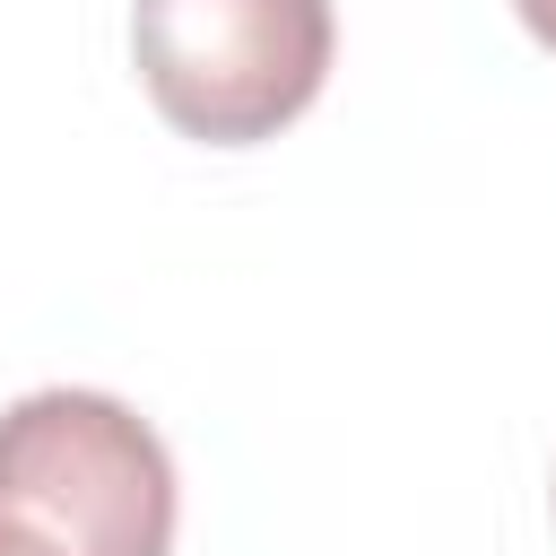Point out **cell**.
Returning a JSON list of instances; mask_svg holds the SVG:
<instances>
[{
    "label": "cell",
    "mask_w": 556,
    "mask_h": 556,
    "mask_svg": "<svg viewBox=\"0 0 556 556\" xmlns=\"http://www.w3.org/2000/svg\"><path fill=\"white\" fill-rule=\"evenodd\" d=\"M174 452L113 391H26L0 408V521L52 556H174Z\"/></svg>",
    "instance_id": "cell-1"
},
{
    "label": "cell",
    "mask_w": 556,
    "mask_h": 556,
    "mask_svg": "<svg viewBox=\"0 0 556 556\" xmlns=\"http://www.w3.org/2000/svg\"><path fill=\"white\" fill-rule=\"evenodd\" d=\"M330 52V0H130L139 87L200 148L278 139L321 96Z\"/></svg>",
    "instance_id": "cell-2"
},
{
    "label": "cell",
    "mask_w": 556,
    "mask_h": 556,
    "mask_svg": "<svg viewBox=\"0 0 556 556\" xmlns=\"http://www.w3.org/2000/svg\"><path fill=\"white\" fill-rule=\"evenodd\" d=\"M513 17H521V26H530L547 52H556V0H513Z\"/></svg>",
    "instance_id": "cell-3"
},
{
    "label": "cell",
    "mask_w": 556,
    "mask_h": 556,
    "mask_svg": "<svg viewBox=\"0 0 556 556\" xmlns=\"http://www.w3.org/2000/svg\"><path fill=\"white\" fill-rule=\"evenodd\" d=\"M0 556H52V547H35L26 530H9V521H0Z\"/></svg>",
    "instance_id": "cell-4"
}]
</instances>
